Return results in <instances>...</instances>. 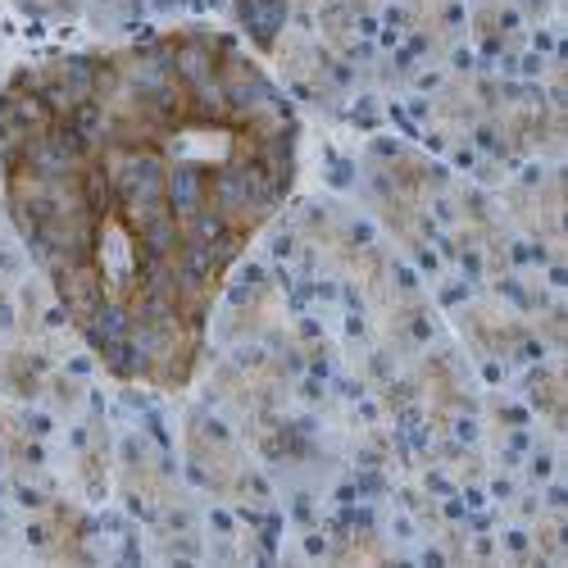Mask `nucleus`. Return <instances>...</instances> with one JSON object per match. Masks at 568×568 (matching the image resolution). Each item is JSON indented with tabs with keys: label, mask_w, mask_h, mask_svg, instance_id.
I'll return each mask as SVG.
<instances>
[{
	"label": "nucleus",
	"mask_w": 568,
	"mask_h": 568,
	"mask_svg": "<svg viewBox=\"0 0 568 568\" xmlns=\"http://www.w3.org/2000/svg\"><path fill=\"white\" fill-rule=\"evenodd\" d=\"M301 182V114L242 37L178 23L0 78V196L128 387L186 392L232 268Z\"/></svg>",
	"instance_id": "f257e3e1"
}]
</instances>
